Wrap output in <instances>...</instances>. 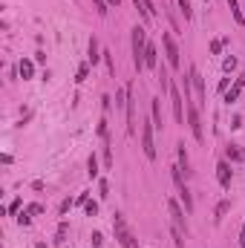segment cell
I'll use <instances>...</instances> for the list:
<instances>
[{
	"label": "cell",
	"mask_w": 245,
	"mask_h": 248,
	"mask_svg": "<svg viewBox=\"0 0 245 248\" xmlns=\"http://www.w3.org/2000/svg\"><path fill=\"white\" fill-rule=\"evenodd\" d=\"M133 63H136V69L141 72V69H147L144 66V49H147V29L144 26H133Z\"/></svg>",
	"instance_id": "1"
},
{
	"label": "cell",
	"mask_w": 245,
	"mask_h": 248,
	"mask_svg": "<svg viewBox=\"0 0 245 248\" xmlns=\"http://www.w3.org/2000/svg\"><path fill=\"white\" fill-rule=\"evenodd\" d=\"M113 231H116V240H119L122 248H138V240H136L133 231L127 228V222H124L122 214H113Z\"/></svg>",
	"instance_id": "2"
},
{
	"label": "cell",
	"mask_w": 245,
	"mask_h": 248,
	"mask_svg": "<svg viewBox=\"0 0 245 248\" xmlns=\"http://www.w3.org/2000/svg\"><path fill=\"white\" fill-rule=\"evenodd\" d=\"M162 46H165V58L170 63V69H182V55H179V46L173 41V35H162Z\"/></svg>",
	"instance_id": "3"
},
{
	"label": "cell",
	"mask_w": 245,
	"mask_h": 248,
	"mask_svg": "<svg viewBox=\"0 0 245 248\" xmlns=\"http://www.w3.org/2000/svg\"><path fill=\"white\" fill-rule=\"evenodd\" d=\"M153 122H141V150H144V156L153 162L156 159V139H153Z\"/></svg>",
	"instance_id": "4"
},
{
	"label": "cell",
	"mask_w": 245,
	"mask_h": 248,
	"mask_svg": "<svg viewBox=\"0 0 245 248\" xmlns=\"http://www.w3.org/2000/svg\"><path fill=\"white\" fill-rule=\"evenodd\" d=\"M170 104H173V119L176 124H184V116H187V104H184V95L179 93V87L170 81Z\"/></svg>",
	"instance_id": "5"
},
{
	"label": "cell",
	"mask_w": 245,
	"mask_h": 248,
	"mask_svg": "<svg viewBox=\"0 0 245 248\" xmlns=\"http://www.w3.org/2000/svg\"><path fill=\"white\" fill-rule=\"evenodd\" d=\"M187 72H190V87H193V95H196V101L205 107V101H208V93H205V78L199 75V69H196V66H190Z\"/></svg>",
	"instance_id": "6"
},
{
	"label": "cell",
	"mask_w": 245,
	"mask_h": 248,
	"mask_svg": "<svg viewBox=\"0 0 245 248\" xmlns=\"http://www.w3.org/2000/svg\"><path fill=\"white\" fill-rule=\"evenodd\" d=\"M127 133L130 136H136V90H133V84H127Z\"/></svg>",
	"instance_id": "7"
},
{
	"label": "cell",
	"mask_w": 245,
	"mask_h": 248,
	"mask_svg": "<svg viewBox=\"0 0 245 248\" xmlns=\"http://www.w3.org/2000/svg\"><path fill=\"white\" fill-rule=\"evenodd\" d=\"M187 127H190V133H193V139H196V141H202V139H205L202 116H199V110H196L193 104H187Z\"/></svg>",
	"instance_id": "8"
},
{
	"label": "cell",
	"mask_w": 245,
	"mask_h": 248,
	"mask_svg": "<svg viewBox=\"0 0 245 248\" xmlns=\"http://www.w3.org/2000/svg\"><path fill=\"white\" fill-rule=\"evenodd\" d=\"M168 211H170V219H173V225H176L182 234H187V219H184L182 205H179L176 199H168Z\"/></svg>",
	"instance_id": "9"
},
{
	"label": "cell",
	"mask_w": 245,
	"mask_h": 248,
	"mask_svg": "<svg viewBox=\"0 0 245 248\" xmlns=\"http://www.w3.org/2000/svg\"><path fill=\"white\" fill-rule=\"evenodd\" d=\"M243 90H245V72H240V75H237V81H234V87L225 93V104H234V101L240 98V93H243Z\"/></svg>",
	"instance_id": "10"
},
{
	"label": "cell",
	"mask_w": 245,
	"mask_h": 248,
	"mask_svg": "<svg viewBox=\"0 0 245 248\" xmlns=\"http://www.w3.org/2000/svg\"><path fill=\"white\" fill-rule=\"evenodd\" d=\"M216 179H219V185H222V187H231L234 170H231V165H228V162H219V165H216Z\"/></svg>",
	"instance_id": "11"
},
{
	"label": "cell",
	"mask_w": 245,
	"mask_h": 248,
	"mask_svg": "<svg viewBox=\"0 0 245 248\" xmlns=\"http://www.w3.org/2000/svg\"><path fill=\"white\" fill-rule=\"evenodd\" d=\"M144 66L147 69H159V49L150 41H147V49H144Z\"/></svg>",
	"instance_id": "12"
},
{
	"label": "cell",
	"mask_w": 245,
	"mask_h": 248,
	"mask_svg": "<svg viewBox=\"0 0 245 248\" xmlns=\"http://www.w3.org/2000/svg\"><path fill=\"white\" fill-rule=\"evenodd\" d=\"M150 116H153V127L156 130H162V98H153V104H150Z\"/></svg>",
	"instance_id": "13"
},
{
	"label": "cell",
	"mask_w": 245,
	"mask_h": 248,
	"mask_svg": "<svg viewBox=\"0 0 245 248\" xmlns=\"http://www.w3.org/2000/svg\"><path fill=\"white\" fill-rule=\"evenodd\" d=\"M225 156H228V162H245V150L240 144H228L225 147Z\"/></svg>",
	"instance_id": "14"
},
{
	"label": "cell",
	"mask_w": 245,
	"mask_h": 248,
	"mask_svg": "<svg viewBox=\"0 0 245 248\" xmlns=\"http://www.w3.org/2000/svg\"><path fill=\"white\" fill-rule=\"evenodd\" d=\"M176 153H179V168L184 170V176H190V162H187V150H184V141L176 144Z\"/></svg>",
	"instance_id": "15"
},
{
	"label": "cell",
	"mask_w": 245,
	"mask_h": 248,
	"mask_svg": "<svg viewBox=\"0 0 245 248\" xmlns=\"http://www.w3.org/2000/svg\"><path fill=\"white\" fill-rule=\"evenodd\" d=\"M87 52H90V63H98L101 58H104V55L98 52V41H95V38H90V46H87Z\"/></svg>",
	"instance_id": "16"
},
{
	"label": "cell",
	"mask_w": 245,
	"mask_h": 248,
	"mask_svg": "<svg viewBox=\"0 0 245 248\" xmlns=\"http://www.w3.org/2000/svg\"><path fill=\"white\" fill-rule=\"evenodd\" d=\"M228 6H231V15H234V20H237L240 26H245V15H243V9H240V3H237V0H228Z\"/></svg>",
	"instance_id": "17"
},
{
	"label": "cell",
	"mask_w": 245,
	"mask_h": 248,
	"mask_svg": "<svg viewBox=\"0 0 245 248\" xmlns=\"http://www.w3.org/2000/svg\"><path fill=\"white\" fill-rule=\"evenodd\" d=\"M17 69H20V75H23V78H32V75H35V63H32V61H20Z\"/></svg>",
	"instance_id": "18"
},
{
	"label": "cell",
	"mask_w": 245,
	"mask_h": 248,
	"mask_svg": "<svg viewBox=\"0 0 245 248\" xmlns=\"http://www.w3.org/2000/svg\"><path fill=\"white\" fill-rule=\"evenodd\" d=\"M87 75H90V61L78 66V72H75V81H78V84H84V81H87Z\"/></svg>",
	"instance_id": "19"
},
{
	"label": "cell",
	"mask_w": 245,
	"mask_h": 248,
	"mask_svg": "<svg viewBox=\"0 0 245 248\" xmlns=\"http://www.w3.org/2000/svg\"><path fill=\"white\" fill-rule=\"evenodd\" d=\"M225 44H228V38H216V41H211V55H219Z\"/></svg>",
	"instance_id": "20"
},
{
	"label": "cell",
	"mask_w": 245,
	"mask_h": 248,
	"mask_svg": "<svg viewBox=\"0 0 245 248\" xmlns=\"http://www.w3.org/2000/svg\"><path fill=\"white\" fill-rule=\"evenodd\" d=\"M176 3H179V9H182L184 20H190V17H193V9H190V0H176Z\"/></svg>",
	"instance_id": "21"
},
{
	"label": "cell",
	"mask_w": 245,
	"mask_h": 248,
	"mask_svg": "<svg viewBox=\"0 0 245 248\" xmlns=\"http://www.w3.org/2000/svg\"><path fill=\"white\" fill-rule=\"evenodd\" d=\"M87 168H90V170H87V173H90V179H95V176H98V159H95V156H90Z\"/></svg>",
	"instance_id": "22"
},
{
	"label": "cell",
	"mask_w": 245,
	"mask_h": 248,
	"mask_svg": "<svg viewBox=\"0 0 245 248\" xmlns=\"http://www.w3.org/2000/svg\"><path fill=\"white\" fill-rule=\"evenodd\" d=\"M228 208H231V202H228V199H222V202L216 205V222H219V219H222V217L228 214Z\"/></svg>",
	"instance_id": "23"
},
{
	"label": "cell",
	"mask_w": 245,
	"mask_h": 248,
	"mask_svg": "<svg viewBox=\"0 0 245 248\" xmlns=\"http://www.w3.org/2000/svg\"><path fill=\"white\" fill-rule=\"evenodd\" d=\"M222 69H225V72H234V69H237V58H234V55H228V58L222 61Z\"/></svg>",
	"instance_id": "24"
},
{
	"label": "cell",
	"mask_w": 245,
	"mask_h": 248,
	"mask_svg": "<svg viewBox=\"0 0 245 248\" xmlns=\"http://www.w3.org/2000/svg\"><path fill=\"white\" fill-rule=\"evenodd\" d=\"M84 211H87V217H95V214H98V202H90V199H87Z\"/></svg>",
	"instance_id": "25"
},
{
	"label": "cell",
	"mask_w": 245,
	"mask_h": 248,
	"mask_svg": "<svg viewBox=\"0 0 245 248\" xmlns=\"http://www.w3.org/2000/svg\"><path fill=\"white\" fill-rule=\"evenodd\" d=\"M92 3H95V12L98 15H107V6H110L107 0H92Z\"/></svg>",
	"instance_id": "26"
},
{
	"label": "cell",
	"mask_w": 245,
	"mask_h": 248,
	"mask_svg": "<svg viewBox=\"0 0 245 248\" xmlns=\"http://www.w3.org/2000/svg\"><path fill=\"white\" fill-rule=\"evenodd\" d=\"M63 237H66V222L58 225V234H55V243H63Z\"/></svg>",
	"instance_id": "27"
},
{
	"label": "cell",
	"mask_w": 245,
	"mask_h": 248,
	"mask_svg": "<svg viewBox=\"0 0 245 248\" xmlns=\"http://www.w3.org/2000/svg\"><path fill=\"white\" fill-rule=\"evenodd\" d=\"M98 190H101V199H107V196H110V185H107V182H104V179H101V182H98Z\"/></svg>",
	"instance_id": "28"
},
{
	"label": "cell",
	"mask_w": 245,
	"mask_h": 248,
	"mask_svg": "<svg viewBox=\"0 0 245 248\" xmlns=\"http://www.w3.org/2000/svg\"><path fill=\"white\" fill-rule=\"evenodd\" d=\"M104 61L110 66V72H116V63H113V55H110V52H104Z\"/></svg>",
	"instance_id": "29"
},
{
	"label": "cell",
	"mask_w": 245,
	"mask_h": 248,
	"mask_svg": "<svg viewBox=\"0 0 245 248\" xmlns=\"http://www.w3.org/2000/svg\"><path fill=\"white\" fill-rule=\"evenodd\" d=\"M101 243H104V237H101V234L95 231V234H92V248H98V246H101Z\"/></svg>",
	"instance_id": "30"
},
{
	"label": "cell",
	"mask_w": 245,
	"mask_h": 248,
	"mask_svg": "<svg viewBox=\"0 0 245 248\" xmlns=\"http://www.w3.org/2000/svg\"><path fill=\"white\" fill-rule=\"evenodd\" d=\"M72 205H75V202H72V199H63V202H61V214H66V211H69V208H72Z\"/></svg>",
	"instance_id": "31"
},
{
	"label": "cell",
	"mask_w": 245,
	"mask_h": 248,
	"mask_svg": "<svg viewBox=\"0 0 245 248\" xmlns=\"http://www.w3.org/2000/svg\"><path fill=\"white\" fill-rule=\"evenodd\" d=\"M228 84H231V78H222L219 81V93H228Z\"/></svg>",
	"instance_id": "32"
},
{
	"label": "cell",
	"mask_w": 245,
	"mask_h": 248,
	"mask_svg": "<svg viewBox=\"0 0 245 248\" xmlns=\"http://www.w3.org/2000/svg\"><path fill=\"white\" fill-rule=\"evenodd\" d=\"M9 211H12V214H20V199H15V202L9 205Z\"/></svg>",
	"instance_id": "33"
},
{
	"label": "cell",
	"mask_w": 245,
	"mask_h": 248,
	"mask_svg": "<svg viewBox=\"0 0 245 248\" xmlns=\"http://www.w3.org/2000/svg\"><path fill=\"white\" fill-rule=\"evenodd\" d=\"M240 248H245V225H243V231H240Z\"/></svg>",
	"instance_id": "34"
},
{
	"label": "cell",
	"mask_w": 245,
	"mask_h": 248,
	"mask_svg": "<svg viewBox=\"0 0 245 248\" xmlns=\"http://www.w3.org/2000/svg\"><path fill=\"white\" fill-rule=\"evenodd\" d=\"M107 3H113V6H119V0H107Z\"/></svg>",
	"instance_id": "35"
}]
</instances>
